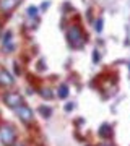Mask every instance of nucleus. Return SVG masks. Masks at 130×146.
I'll return each mask as SVG.
<instances>
[{
	"instance_id": "f03ea898",
	"label": "nucleus",
	"mask_w": 130,
	"mask_h": 146,
	"mask_svg": "<svg viewBox=\"0 0 130 146\" xmlns=\"http://www.w3.org/2000/svg\"><path fill=\"white\" fill-rule=\"evenodd\" d=\"M15 136H16V131H15V127L11 125H3L0 128V140L5 146H11L15 143Z\"/></svg>"
},
{
	"instance_id": "9d476101",
	"label": "nucleus",
	"mask_w": 130,
	"mask_h": 146,
	"mask_svg": "<svg viewBox=\"0 0 130 146\" xmlns=\"http://www.w3.org/2000/svg\"><path fill=\"white\" fill-rule=\"evenodd\" d=\"M39 112H41L44 117H51V114H52V110L49 109L47 106H41V107H39Z\"/></svg>"
},
{
	"instance_id": "f3484780",
	"label": "nucleus",
	"mask_w": 130,
	"mask_h": 146,
	"mask_svg": "<svg viewBox=\"0 0 130 146\" xmlns=\"http://www.w3.org/2000/svg\"><path fill=\"white\" fill-rule=\"evenodd\" d=\"M129 68H130V65H129Z\"/></svg>"
},
{
	"instance_id": "2eb2a0df",
	"label": "nucleus",
	"mask_w": 130,
	"mask_h": 146,
	"mask_svg": "<svg viewBox=\"0 0 130 146\" xmlns=\"http://www.w3.org/2000/svg\"><path fill=\"white\" fill-rule=\"evenodd\" d=\"M72 109H73V104H72V102H70V104L67 106V110H72Z\"/></svg>"
},
{
	"instance_id": "6e6552de",
	"label": "nucleus",
	"mask_w": 130,
	"mask_h": 146,
	"mask_svg": "<svg viewBox=\"0 0 130 146\" xmlns=\"http://www.w3.org/2000/svg\"><path fill=\"white\" fill-rule=\"evenodd\" d=\"M57 96L60 98V99H65V98L68 96V88L65 86V84H62V86L59 88V93H57Z\"/></svg>"
},
{
	"instance_id": "39448f33",
	"label": "nucleus",
	"mask_w": 130,
	"mask_h": 146,
	"mask_svg": "<svg viewBox=\"0 0 130 146\" xmlns=\"http://www.w3.org/2000/svg\"><path fill=\"white\" fill-rule=\"evenodd\" d=\"M0 84H3V86L13 84V76L7 72L5 68H0Z\"/></svg>"
},
{
	"instance_id": "dca6fc26",
	"label": "nucleus",
	"mask_w": 130,
	"mask_h": 146,
	"mask_svg": "<svg viewBox=\"0 0 130 146\" xmlns=\"http://www.w3.org/2000/svg\"><path fill=\"white\" fill-rule=\"evenodd\" d=\"M11 146H25V145H23V143H13Z\"/></svg>"
},
{
	"instance_id": "1a4fd4ad",
	"label": "nucleus",
	"mask_w": 130,
	"mask_h": 146,
	"mask_svg": "<svg viewBox=\"0 0 130 146\" xmlns=\"http://www.w3.org/2000/svg\"><path fill=\"white\" fill-rule=\"evenodd\" d=\"M39 94H41L44 99H52V96H54V94H52V91H51V89H47V88L41 89V91H39Z\"/></svg>"
},
{
	"instance_id": "f8f14e48",
	"label": "nucleus",
	"mask_w": 130,
	"mask_h": 146,
	"mask_svg": "<svg viewBox=\"0 0 130 146\" xmlns=\"http://www.w3.org/2000/svg\"><path fill=\"white\" fill-rule=\"evenodd\" d=\"M101 29H103V20H98L96 21V31H101Z\"/></svg>"
},
{
	"instance_id": "4468645a",
	"label": "nucleus",
	"mask_w": 130,
	"mask_h": 146,
	"mask_svg": "<svg viewBox=\"0 0 130 146\" xmlns=\"http://www.w3.org/2000/svg\"><path fill=\"white\" fill-rule=\"evenodd\" d=\"M98 146H112V145H111V143H99Z\"/></svg>"
},
{
	"instance_id": "423d86ee",
	"label": "nucleus",
	"mask_w": 130,
	"mask_h": 146,
	"mask_svg": "<svg viewBox=\"0 0 130 146\" xmlns=\"http://www.w3.org/2000/svg\"><path fill=\"white\" fill-rule=\"evenodd\" d=\"M21 0H2V3H0V8L2 11H11L13 8L20 5Z\"/></svg>"
},
{
	"instance_id": "20e7f679",
	"label": "nucleus",
	"mask_w": 130,
	"mask_h": 146,
	"mask_svg": "<svg viewBox=\"0 0 130 146\" xmlns=\"http://www.w3.org/2000/svg\"><path fill=\"white\" fill-rule=\"evenodd\" d=\"M15 110H16V115H18L23 122H26V123L33 122V110L26 104H21V106H18V107H15Z\"/></svg>"
},
{
	"instance_id": "9b49d317",
	"label": "nucleus",
	"mask_w": 130,
	"mask_h": 146,
	"mask_svg": "<svg viewBox=\"0 0 130 146\" xmlns=\"http://www.w3.org/2000/svg\"><path fill=\"white\" fill-rule=\"evenodd\" d=\"M36 7H29V10H28V15L29 16H36Z\"/></svg>"
},
{
	"instance_id": "ddd939ff",
	"label": "nucleus",
	"mask_w": 130,
	"mask_h": 146,
	"mask_svg": "<svg viewBox=\"0 0 130 146\" xmlns=\"http://www.w3.org/2000/svg\"><path fill=\"white\" fill-rule=\"evenodd\" d=\"M10 37H11V31H7L5 33V37H3V42L7 44V42L10 41Z\"/></svg>"
},
{
	"instance_id": "7ed1b4c3",
	"label": "nucleus",
	"mask_w": 130,
	"mask_h": 146,
	"mask_svg": "<svg viewBox=\"0 0 130 146\" xmlns=\"http://www.w3.org/2000/svg\"><path fill=\"white\" fill-rule=\"evenodd\" d=\"M3 102H5L8 107H18V106L23 104V96L18 93H7L5 96H3Z\"/></svg>"
},
{
	"instance_id": "0eeeda50",
	"label": "nucleus",
	"mask_w": 130,
	"mask_h": 146,
	"mask_svg": "<svg viewBox=\"0 0 130 146\" xmlns=\"http://www.w3.org/2000/svg\"><path fill=\"white\" fill-rule=\"evenodd\" d=\"M99 136H101V138H104V140L111 138V136H112V128H111L107 123L101 125V128H99Z\"/></svg>"
},
{
	"instance_id": "f257e3e1",
	"label": "nucleus",
	"mask_w": 130,
	"mask_h": 146,
	"mask_svg": "<svg viewBox=\"0 0 130 146\" xmlns=\"http://www.w3.org/2000/svg\"><path fill=\"white\" fill-rule=\"evenodd\" d=\"M67 39L68 42H70V46L75 47V49H78V47H83L85 44V36L83 33H81V29L78 26H72L70 29L67 31Z\"/></svg>"
}]
</instances>
